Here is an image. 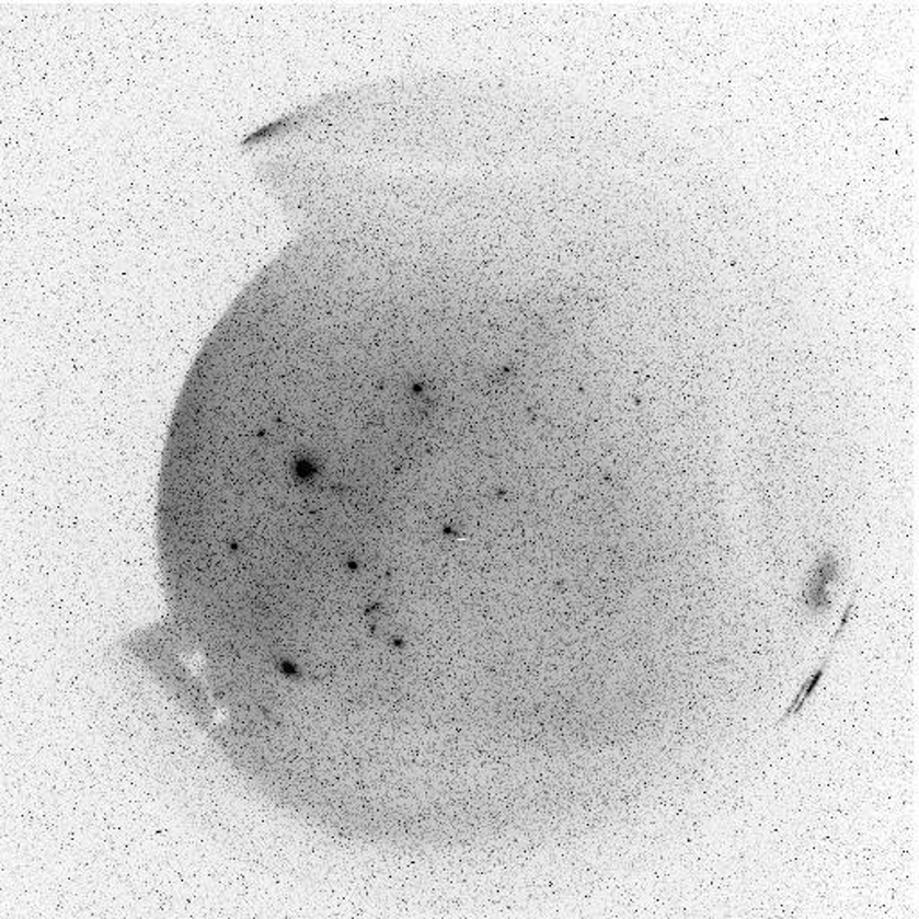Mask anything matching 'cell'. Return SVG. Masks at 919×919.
Wrapping results in <instances>:
<instances>
[{"label": "cell", "instance_id": "6da1fadb", "mask_svg": "<svg viewBox=\"0 0 919 919\" xmlns=\"http://www.w3.org/2000/svg\"><path fill=\"white\" fill-rule=\"evenodd\" d=\"M840 577V561L834 552L825 553L815 562L803 589V606L814 612H823L831 606L830 587Z\"/></svg>", "mask_w": 919, "mask_h": 919}, {"label": "cell", "instance_id": "7a4b0ae2", "mask_svg": "<svg viewBox=\"0 0 919 919\" xmlns=\"http://www.w3.org/2000/svg\"><path fill=\"white\" fill-rule=\"evenodd\" d=\"M857 593H859V587H857L855 591L851 593L850 600H848V606H846L845 612H842V617H840L839 627H837V631L834 632V636L830 640V648L826 652L825 656L820 657L819 665L815 666L814 671H812L811 676L806 677L805 682L801 685L800 691H797V696L794 697V701L791 702L789 705V710L785 711V715L781 716V721L778 722V726L783 724V722L789 721L792 716L800 715V711L805 708L806 702L811 701L812 696H814L817 688H819V682L823 681V677H825L826 668L830 665L831 657H834L835 645H837V640L842 636V632H845L846 625L850 623L851 618H853V611H855V597Z\"/></svg>", "mask_w": 919, "mask_h": 919}]
</instances>
